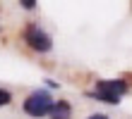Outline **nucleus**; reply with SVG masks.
I'll return each mask as SVG.
<instances>
[{
  "label": "nucleus",
  "instance_id": "1",
  "mask_svg": "<svg viewBox=\"0 0 132 119\" xmlns=\"http://www.w3.org/2000/svg\"><path fill=\"white\" fill-rule=\"evenodd\" d=\"M127 93V83L120 81V79H103V81L96 83L94 98L103 100V102H120V98Z\"/></svg>",
  "mask_w": 132,
  "mask_h": 119
},
{
  "label": "nucleus",
  "instance_id": "2",
  "mask_svg": "<svg viewBox=\"0 0 132 119\" xmlns=\"http://www.w3.org/2000/svg\"><path fill=\"white\" fill-rule=\"evenodd\" d=\"M51 107H53V98H51V93L48 91H34V93H29V98L24 100V112L29 117H46L51 112Z\"/></svg>",
  "mask_w": 132,
  "mask_h": 119
},
{
  "label": "nucleus",
  "instance_id": "3",
  "mask_svg": "<svg viewBox=\"0 0 132 119\" xmlns=\"http://www.w3.org/2000/svg\"><path fill=\"white\" fill-rule=\"evenodd\" d=\"M24 41L29 43V48H34V50H38V52H48L51 48H53L51 36L46 34L43 29H38V26H27V31H24Z\"/></svg>",
  "mask_w": 132,
  "mask_h": 119
},
{
  "label": "nucleus",
  "instance_id": "4",
  "mask_svg": "<svg viewBox=\"0 0 132 119\" xmlns=\"http://www.w3.org/2000/svg\"><path fill=\"white\" fill-rule=\"evenodd\" d=\"M48 117H51V119H70V117H72V107H70V102H65V100L53 102Z\"/></svg>",
  "mask_w": 132,
  "mask_h": 119
},
{
  "label": "nucleus",
  "instance_id": "5",
  "mask_svg": "<svg viewBox=\"0 0 132 119\" xmlns=\"http://www.w3.org/2000/svg\"><path fill=\"white\" fill-rule=\"evenodd\" d=\"M10 100H12V95L7 93V91H3V88H0V105H7Z\"/></svg>",
  "mask_w": 132,
  "mask_h": 119
},
{
  "label": "nucleus",
  "instance_id": "6",
  "mask_svg": "<svg viewBox=\"0 0 132 119\" xmlns=\"http://www.w3.org/2000/svg\"><path fill=\"white\" fill-rule=\"evenodd\" d=\"M22 5H24L27 10H34V7H36V3H34V0H24V3H22Z\"/></svg>",
  "mask_w": 132,
  "mask_h": 119
},
{
  "label": "nucleus",
  "instance_id": "7",
  "mask_svg": "<svg viewBox=\"0 0 132 119\" xmlns=\"http://www.w3.org/2000/svg\"><path fill=\"white\" fill-rule=\"evenodd\" d=\"M87 119H108V117H106V114H101V112H96V114H89Z\"/></svg>",
  "mask_w": 132,
  "mask_h": 119
}]
</instances>
